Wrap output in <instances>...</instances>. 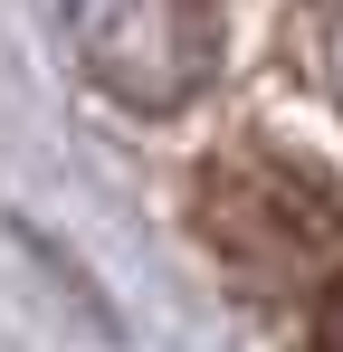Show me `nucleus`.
I'll return each instance as SVG.
<instances>
[{"mask_svg": "<svg viewBox=\"0 0 343 352\" xmlns=\"http://www.w3.org/2000/svg\"><path fill=\"white\" fill-rule=\"evenodd\" d=\"M315 343H324V352H343V286L315 305Z\"/></svg>", "mask_w": 343, "mask_h": 352, "instance_id": "obj_1", "label": "nucleus"}]
</instances>
